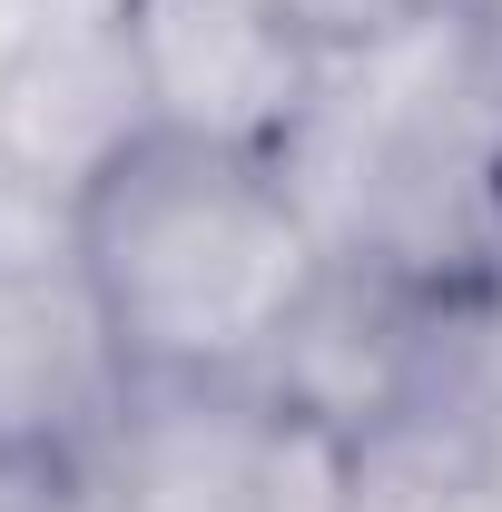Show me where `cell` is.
<instances>
[{"instance_id":"6da1fadb","label":"cell","mask_w":502,"mask_h":512,"mask_svg":"<svg viewBox=\"0 0 502 512\" xmlns=\"http://www.w3.org/2000/svg\"><path fill=\"white\" fill-rule=\"evenodd\" d=\"M276 168L335 266L502 306V30L483 0L325 40Z\"/></svg>"},{"instance_id":"7a4b0ae2","label":"cell","mask_w":502,"mask_h":512,"mask_svg":"<svg viewBox=\"0 0 502 512\" xmlns=\"http://www.w3.org/2000/svg\"><path fill=\"white\" fill-rule=\"evenodd\" d=\"M69 256L109 316L128 384H256L286 316L325 276L276 158L168 128H148L79 188Z\"/></svg>"},{"instance_id":"3957f363","label":"cell","mask_w":502,"mask_h":512,"mask_svg":"<svg viewBox=\"0 0 502 512\" xmlns=\"http://www.w3.org/2000/svg\"><path fill=\"white\" fill-rule=\"evenodd\" d=\"M148 128L276 158L315 89V40L286 0H128Z\"/></svg>"},{"instance_id":"277c9868","label":"cell","mask_w":502,"mask_h":512,"mask_svg":"<svg viewBox=\"0 0 502 512\" xmlns=\"http://www.w3.org/2000/svg\"><path fill=\"white\" fill-rule=\"evenodd\" d=\"M463 316L473 306H443V296H414V286H394L375 266H335L325 256V276L306 286V306L286 316L276 355L256 365V394L286 404L315 434L355 444V434H375L394 404L424 394V375L443 365V345H453Z\"/></svg>"},{"instance_id":"5b68a950","label":"cell","mask_w":502,"mask_h":512,"mask_svg":"<svg viewBox=\"0 0 502 512\" xmlns=\"http://www.w3.org/2000/svg\"><path fill=\"white\" fill-rule=\"evenodd\" d=\"M138 138H148V89L128 50V0H79L0 60V178L10 188L79 207V188Z\"/></svg>"},{"instance_id":"8992f818","label":"cell","mask_w":502,"mask_h":512,"mask_svg":"<svg viewBox=\"0 0 502 512\" xmlns=\"http://www.w3.org/2000/svg\"><path fill=\"white\" fill-rule=\"evenodd\" d=\"M128 394V365L109 345V316L79 276V256L0 266V453L79 444Z\"/></svg>"},{"instance_id":"52a82bcc","label":"cell","mask_w":502,"mask_h":512,"mask_svg":"<svg viewBox=\"0 0 502 512\" xmlns=\"http://www.w3.org/2000/svg\"><path fill=\"white\" fill-rule=\"evenodd\" d=\"M79 444L0 453V512H89V463H79Z\"/></svg>"},{"instance_id":"ba28073f","label":"cell","mask_w":502,"mask_h":512,"mask_svg":"<svg viewBox=\"0 0 502 512\" xmlns=\"http://www.w3.org/2000/svg\"><path fill=\"white\" fill-rule=\"evenodd\" d=\"M296 20H306L315 40H365L384 20H414V10H434V0H286Z\"/></svg>"},{"instance_id":"9c48e42d","label":"cell","mask_w":502,"mask_h":512,"mask_svg":"<svg viewBox=\"0 0 502 512\" xmlns=\"http://www.w3.org/2000/svg\"><path fill=\"white\" fill-rule=\"evenodd\" d=\"M453 512H502V424H493V453H483V473H473V493Z\"/></svg>"},{"instance_id":"30bf717a","label":"cell","mask_w":502,"mask_h":512,"mask_svg":"<svg viewBox=\"0 0 502 512\" xmlns=\"http://www.w3.org/2000/svg\"><path fill=\"white\" fill-rule=\"evenodd\" d=\"M483 20H493V30H502V0H483Z\"/></svg>"}]
</instances>
